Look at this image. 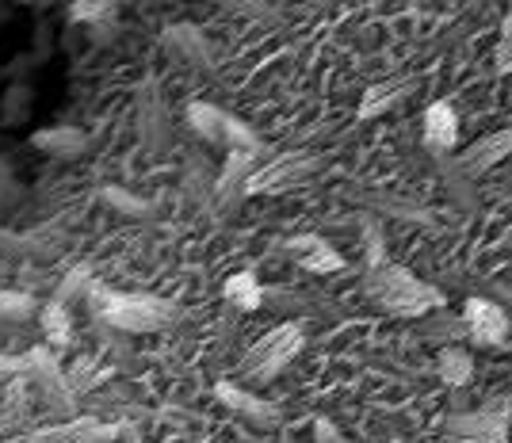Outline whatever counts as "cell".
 <instances>
[{
  "mask_svg": "<svg viewBox=\"0 0 512 443\" xmlns=\"http://www.w3.org/2000/svg\"><path fill=\"white\" fill-rule=\"evenodd\" d=\"M85 302L92 317H100L104 325L119 333H161L180 317L176 302L157 295H127V291H111L100 279H92L85 291Z\"/></svg>",
  "mask_w": 512,
  "mask_h": 443,
  "instance_id": "6da1fadb",
  "label": "cell"
},
{
  "mask_svg": "<svg viewBox=\"0 0 512 443\" xmlns=\"http://www.w3.org/2000/svg\"><path fill=\"white\" fill-rule=\"evenodd\" d=\"M367 298L394 317H425L444 306V291L402 268V264H379L367 272Z\"/></svg>",
  "mask_w": 512,
  "mask_h": 443,
  "instance_id": "7a4b0ae2",
  "label": "cell"
},
{
  "mask_svg": "<svg viewBox=\"0 0 512 443\" xmlns=\"http://www.w3.org/2000/svg\"><path fill=\"white\" fill-rule=\"evenodd\" d=\"M302 352V325L299 321H287L272 333L256 340L253 348L241 359V375L253 382V386H268L272 379H279V371L291 367V359Z\"/></svg>",
  "mask_w": 512,
  "mask_h": 443,
  "instance_id": "3957f363",
  "label": "cell"
},
{
  "mask_svg": "<svg viewBox=\"0 0 512 443\" xmlns=\"http://www.w3.org/2000/svg\"><path fill=\"white\" fill-rule=\"evenodd\" d=\"M188 127L211 142V146L226 149V153H256L260 149V138L253 134V127H245L237 115L222 111L214 104H192L188 107Z\"/></svg>",
  "mask_w": 512,
  "mask_h": 443,
  "instance_id": "277c9868",
  "label": "cell"
},
{
  "mask_svg": "<svg viewBox=\"0 0 512 443\" xmlns=\"http://www.w3.org/2000/svg\"><path fill=\"white\" fill-rule=\"evenodd\" d=\"M318 172V157L314 153H283L272 157L268 165L249 172L245 180V195H276V191H291L306 184Z\"/></svg>",
  "mask_w": 512,
  "mask_h": 443,
  "instance_id": "5b68a950",
  "label": "cell"
},
{
  "mask_svg": "<svg viewBox=\"0 0 512 443\" xmlns=\"http://www.w3.org/2000/svg\"><path fill=\"white\" fill-rule=\"evenodd\" d=\"M463 325H467V337L478 348H497L509 340V317L505 310L490 302V298H467L463 306Z\"/></svg>",
  "mask_w": 512,
  "mask_h": 443,
  "instance_id": "8992f818",
  "label": "cell"
},
{
  "mask_svg": "<svg viewBox=\"0 0 512 443\" xmlns=\"http://www.w3.org/2000/svg\"><path fill=\"white\" fill-rule=\"evenodd\" d=\"M444 432L451 440L463 443H505V432H509V413H459V417H448L444 421Z\"/></svg>",
  "mask_w": 512,
  "mask_h": 443,
  "instance_id": "52a82bcc",
  "label": "cell"
},
{
  "mask_svg": "<svg viewBox=\"0 0 512 443\" xmlns=\"http://www.w3.org/2000/svg\"><path fill=\"white\" fill-rule=\"evenodd\" d=\"M119 436L115 424H100L92 417H77L69 424H58V428H43V432H27L20 440L8 443H111Z\"/></svg>",
  "mask_w": 512,
  "mask_h": 443,
  "instance_id": "ba28073f",
  "label": "cell"
},
{
  "mask_svg": "<svg viewBox=\"0 0 512 443\" xmlns=\"http://www.w3.org/2000/svg\"><path fill=\"white\" fill-rule=\"evenodd\" d=\"M509 146H512L509 130L486 134V138H478L474 146H467L463 157H455V172H459V176H467V180H478V176H482V172H490L501 157H509Z\"/></svg>",
  "mask_w": 512,
  "mask_h": 443,
  "instance_id": "9c48e42d",
  "label": "cell"
},
{
  "mask_svg": "<svg viewBox=\"0 0 512 443\" xmlns=\"http://www.w3.org/2000/svg\"><path fill=\"white\" fill-rule=\"evenodd\" d=\"M283 253L291 256L302 272H314V275H329L344 268L341 253L329 241H321V237H295V241L283 245Z\"/></svg>",
  "mask_w": 512,
  "mask_h": 443,
  "instance_id": "30bf717a",
  "label": "cell"
},
{
  "mask_svg": "<svg viewBox=\"0 0 512 443\" xmlns=\"http://www.w3.org/2000/svg\"><path fill=\"white\" fill-rule=\"evenodd\" d=\"M214 398L222 401L226 409H234L237 417H245L249 424H256V428H272V424H279V413L268 405V401H260L256 394L241 390V386H234V382H218V386H214Z\"/></svg>",
  "mask_w": 512,
  "mask_h": 443,
  "instance_id": "8fae6325",
  "label": "cell"
},
{
  "mask_svg": "<svg viewBox=\"0 0 512 443\" xmlns=\"http://www.w3.org/2000/svg\"><path fill=\"white\" fill-rule=\"evenodd\" d=\"M459 142V115L451 104H432L425 111V149L432 157H444Z\"/></svg>",
  "mask_w": 512,
  "mask_h": 443,
  "instance_id": "7c38bea8",
  "label": "cell"
},
{
  "mask_svg": "<svg viewBox=\"0 0 512 443\" xmlns=\"http://www.w3.org/2000/svg\"><path fill=\"white\" fill-rule=\"evenodd\" d=\"M23 367H31V375H35V382H39V390L50 398L54 409H65V401H73V386L62 379V371L54 367V359L46 356V352H31V356L23 359Z\"/></svg>",
  "mask_w": 512,
  "mask_h": 443,
  "instance_id": "4fadbf2b",
  "label": "cell"
},
{
  "mask_svg": "<svg viewBox=\"0 0 512 443\" xmlns=\"http://www.w3.org/2000/svg\"><path fill=\"white\" fill-rule=\"evenodd\" d=\"M31 146L50 157H77V153H85L88 138L77 127H46L31 134Z\"/></svg>",
  "mask_w": 512,
  "mask_h": 443,
  "instance_id": "5bb4252c",
  "label": "cell"
},
{
  "mask_svg": "<svg viewBox=\"0 0 512 443\" xmlns=\"http://www.w3.org/2000/svg\"><path fill=\"white\" fill-rule=\"evenodd\" d=\"M406 92H413V81H383V85L367 88L360 100V119L367 123V119H379V115H386L390 107L402 104V96Z\"/></svg>",
  "mask_w": 512,
  "mask_h": 443,
  "instance_id": "9a60e30c",
  "label": "cell"
},
{
  "mask_svg": "<svg viewBox=\"0 0 512 443\" xmlns=\"http://www.w3.org/2000/svg\"><path fill=\"white\" fill-rule=\"evenodd\" d=\"M165 46H169L180 62L195 65V69H207V62H211V54H207V46H203L195 27H172L169 35H165Z\"/></svg>",
  "mask_w": 512,
  "mask_h": 443,
  "instance_id": "2e32d148",
  "label": "cell"
},
{
  "mask_svg": "<svg viewBox=\"0 0 512 443\" xmlns=\"http://www.w3.org/2000/svg\"><path fill=\"white\" fill-rule=\"evenodd\" d=\"M222 298H226L234 310H245V314H249V310H260L264 291H260V283H256L253 272H237L222 283Z\"/></svg>",
  "mask_w": 512,
  "mask_h": 443,
  "instance_id": "e0dca14e",
  "label": "cell"
},
{
  "mask_svg": "<svg viewBox=\"0 0 512 443\" xmlns=\"http://www.w3.org/2000/svg\"><path fill=\"white\" fill-rule=\"evenodd\" d=\"M253 161H256V153H230L226 169L218 176V199H222V203L234 199V195H245V180H249V172H253Z\"/></svg>",
  "mask_w": 512,
  "mask_h": 443,
  "instance_id": "ac0fdd59",
  "label": "cell"
},
{
  "mask_svg": "<svg viewBox=\"0 0 512 443\" xmlns=\"http://www.w3.org/2000/svg\"><path fill=\"white\" fill-rule=\"evenodd\" d=\"M31 104H35V96H31V85H8V92L0 96V123L4 127H20L27 123V115H31Z\"/></svg>",
  "mask_w": 512,
  "mask_h": 443,
  "instance_id": "d6986e66",
  "label": "cell"
},
{
  "mask_svg": "<svg viewBox=\"0 0 512 443\" xmlns=\"http://www.w3.org/2000/svg\"><path fill=\"white\" fill-rule=\"evenodd\" d=\"M474 375V359L467 356V348H444L440 352V379L448 386H467Z\"/></svg>",
  "mask_w": 512,
  "mask_h": 443,
  "instance_id": "ffe728a7",
  "label": "cell"
},
{
  "mask_svg": "<svg viewBox=\"0 0 512 443\" xmlns=\"http://www.w3.org/2000/svg\"><path fill=\"white\" fill-rule=\"evenodd\" d=\"M39 325H43V333L54 344H65L69 340V310L58 306V302H46L43 310H39Z\"/></svg>",
  "mask_w": 512,
  "mask_h": 443,
  "instance_id": "44dd1931",
  "label": "cell"
},
{
  "mask_svg": "<svg viewBox=\"0 0 512 443\" xmlns=\"http://www.w3.org/2000/svg\"><path fill=\"white\" fill-rule=\"evenodd\" d=\"M88 283H92V268L88 264H81V268H73V272L65 275L62 283H58V291H54V298L50 302H58V306H69L77 295H85Z\"/></svg>",
  "mask_w": 512,
  "mask_h": 443,
  "instance_id": "7402d4cb",
  "label": "cell"
},
{
  "mask_svg": "<svg viewBox=\"0 0 512 443\" xmlns=\"http://www.w3.org/2000/svg\"><path fill=\"white\" fill-rule=\"evenodd\" d=\"M115 16V4H96V0H77V4H69V23H96L100 20H111Z\"/></svg>",
  "mask_w": 512,
  "mask_h": 443,
  "instance_id": "603a6c76",
  "label": "cell"
},
{
  "mask_svg": "<svg viewBox=\"0 0 512 443\" xmlns=\"http://www.w3.org/2000/svg\"><path fill=\"white\" fill-rule=\"evenodd\" d=\"M39 306H35V298L27 295H0V321H27V317L35 314Z\"/></svg>",
  "mask_w": 512,
  "mask_h": 443,
  "instance_id": "cb8c5ba5",
  "label": "cell"
},
{
  "mask_svg": "<svg viewBox=\"0 0 512 443\" xmlns=\"http://www.w3.org/2000/svg\"><path fill=\"white\" fill-rule=\"evenodd\" d=\"M0 253H4V256H23V253H35V241H31V237H20V233H8V230H0Z\"/></svg>",
  "mask_w": 512,
  "mask_h": 443,
  "instance_id": "d4e9b609",
  "label": "cell"
},
{
  "mask_svg": "<svg viewBox=\"0 0 512 443\" xmlns=\"http://www.w3.org/2000/svg\"><path fill=\"white\" fill-rule=\"evenodd\" d=\"M20 195L23 191H20V184H16V176L0 165V214L8 211L12 203H20Z\"/></svg>",
  "mask_w": 512,
  "mask_h": 443,
  "instance_id": "484cf974",
  "label": "cell"
},
{
  "mask_svg": "<svg viewBox=\"0 0 512 443\" xmlns=\"http://www.w3.org/2000/svg\"><path fill=\"white\" fill-rule=\"evenodd\" d=\"M314 440H318V443H348L341 432L333 428V424H325V421H318V432H314Z\"/></svg>",
  "mask_w": 512,
  "mask_h": 443,
  "instance_id": "4316f807",
  "label": "cell"
},
{
  "mask_svg": "<svg viewBox=\"0 0 512 443\" xmlns=\"http://www.w3.org/2000/svg\"><path fill=\"white\" fill-rule=\"evenodd\" d=\"M107 199H111V203H119L123 211H146V207H142L138 199H127V195H119V191H115V188L107 191Z\"/></svg>",
  "mask_w": 512,
  "mask_h": 443,
  "instance_id": "83f0119b",
  "label": "cell"
}]
</instances>
